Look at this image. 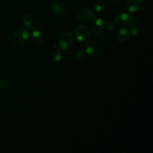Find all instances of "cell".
Wrapping results in <instances>:
<instances>
[{
  "label": "cell",
  "instance_id": "1",
  "mask_svg": "<svg viewBox=\"0 0 153 153\" xmlns=\"http://www.w3.org/2000/svg\"><path fill=\"white\" fill-rule=\"evenodd\" d=\"M83 50L87 54L92 57H99L102 53L101 45L94 41H87L83 46Z\"/></svg>",
  "mask_w": 153,
  "mask_h": 153
},
{
  "label": "cell",
  "instance_id": "2",
  "mask_svg": "<svg viewBox=\"0 0 153 153\" xmlns=\"http://www.w3.org/2000/svg\"><path fill=\"white\" fill-rule=\"evenodd\" d=\"M12 38L16 43L24 44L29 39V32L26 27L19 28L14 31Z\"/></svg>",
  "mask_w": 153,
  "mask_h": 153
},
{
  "label": "cell",
  "instance_id": "3",
  "mask_svg": "<svg viewBox=\"0 0 153 153\" xmlns=\"http://www.w3.org/2000/svg\"><path fill=\"white\" fill-rule=\"evenodd\" d=\"M115 21L119 25L129 26L134 22V17L129 13H120L115 17Z\"/></svg>",
  "mask_w": 153,
  "mask_h": 153
},
{
  "label": "cell",
  "instance_id": "4",
  "mask_svg": "<svg viewBox=\"0 0 153 153\" xmlns=\"http://www.w3.org/2000/svg\"><path fill=\"white\" fill-rule=\"evenodd\" d=\"M105 28L104 22L101 19H94L90 24V30L93 35L95 36H99L101 35Z\"/></svg>",
  "mask_w": 153,
  "mask_h": 153
},
{
  "label": "cell",
  "instance_id": "5",
  "mask_svg": "<svg viewBox=\"0 0 153 153\" xmlns=\"http://www.w3.org/2000/svg\"><path fill=\"white\" fill-rule=\"evenodd\" d=\"M90 35V33L88 27L84 25H79L75 31L76 38L80 42L87 41L89 38Z\"/></svg>",
  "mask_w": 153,
  "mask_h": 153
},
{
  "label": "cell",
  "instance_id": "6",
  "mask_svg": "<svg viewBox=\"0 0 153 153\" xmlns=\"http://www.w3.org/2000/svg\"><path fill=\"white\" fill-rule=\"evenodd\" d=\"M73 44V38L71 34L69 32L63 33L59 38V45L64 50H69Z\"/></svg>",
  "mask_w": 153,
  "mask_h": 153
},
{
  "label": "cell",
  "instance_id": "7",
  "mask_svg": "<svg viewBox=\"0 0 153 153\" xmlns=\"http://www.w3.org/2000/svg\"><path fill=\"white\" fill-rule=\"evenodd\" d=\"M95 16V11L90 8H85L79 11L77 14L78 18L81 21H89Z\"/></svg>",
  "mask_w": 153,
  "mask_h": 153
},
{
  "label": "cell",
  "instance_id": "8",
  "mask_svg": "<svg viewBox=\"0 0 153 153\" xmlns=\"http://www.w3.org/2000/svg\"><path fill=\"white\" fill-rule=\"evenodd\" d=\"M126 10L130 13H136L138 10H144L145 7L142 6L137 0H128L125 3Z\"/></svg>",
  "mask_w": 153,
  "mask_h": 153
},
{
  "label": "cell",
  "instance_id": "9",
  "mask_svg": "<svg viewBox=\"0 0 153 153\" xmlns=\"http://www.w3.org/2000/svg\"><path fill=\"white\" fill-rule=\"evenodd\" d=\"M51 10L53 13L57 16H62L65 12V7L63 4L60 1H56L51 5Z\"/></svg>",
  "mask_w": 153,
  "mask_h": 153
},
{
  "label": "cell",
  "instance_id": "10",
  "mask_svg": "<svg viewBox=\"0 0 153 153\" xmlns=\"http://www.w3.org/2000/svg\"><path fill=\"white\" fill-rule=\"evenodd\" d=\"M129 36V30L126 28L120 29L116 34V38L118 42L125 41Z\"/></svg>",
  "mask_w": 153,
  "mask_h": 153
},
{
  "label": "cell",
  "instance_id": "11",
  "mask_svg": "<svg viewBox=\"0 0 153 153\" xmlns=\"http://www.w3.org/2000/svg\"><path fill=\"white\" fill-rule=\"evenodd\" d=\"M31 38L32 41L36 44H41L44 41V34L38 30H35L32 32Z\"/></svg>",
  "mask_w": 153,
  "mask_h": 153
},
{
  "label": "cell",
  "instance_id": "12",
  "mask_svg": "<svg viewBox=\"0 0 153 153\" xmlns=\"http://www.w3.org/2000/svg\"><path fill=\"white\" fill-rule=\"evenodd\" d=\"M23 22L26 28H29L32 26L33 23V17L29 14L26 13L23 16Z\"/></svg>",
  "mask_w": 153,
  "mask_h": 153
},
{
  "label": "cell",
  "instance_id": "13",
  "mask_svg": "<svg viewBox=\"0 0 153 153\" xmlns=\"http://www.w3.org/2000/svg\"><path fill=\"white\" fill-rule=\"evenodd\" d=\"M62 58V52L59 50L53 51L51 54V59L54 62H59Z\"/></svg>",
  "mask_w": 153,
  "mask_h": 153
},
{
  "label": "cell",
  "instance_id": "14",
  "mask_svg": "<svg viewBox=\"0 0 153 153\" xmlns=\"http://www.w3.org/2000/svg\"><path fill=\"white\" fill-rule=\"evenodd\" d=\"M94 8L97 12H102L105 8V4L102 1H99L95 3Z\"/></svg>",
  "mask_w": 153,
  "mask_h": 153
},
{
  "label": "cell",
  "instance_id": "15",
  "mask_svg": "<svg viewBox=\"0 0 153 153\" xmlns=\"http://www.w3.org/2000/svg\"><path fill=\"white\" fill-rule=\"evenodd\" d=\"M106 26L107 29L111 32L114 31L115 29V26L114 23L111 21H107L106 23Z\"/></svg>",
  "mask_w": 153,
  "mask_h": 153
},
{
  "label": "cell",
  "instance_id": "16",
  "mask_svg": "<svg viewBox=\"0 0 153 153\" xmlns=\"http://www.w3.org/2000/svg\"><path fill=\"white\" fill-rule=\"evenodd\" d=\"M84 57V54L81 51H78L76 52V53L75 54V58L77 60H81L83 59Z\"/></svg>",
  "mask_w": 153,
  "mask_h": 153
},
{
  "label": "cell",
  "instance_id": "17",
  "mask_svg": "<svg viewBox=\"0 0 153 153\" xmlns=\"http://www.w3.org/2000/svg\"><path fill=\"white\" fill-rule=\"evenodd\" d=\"M6 82L2 79H0V93L5 90V89L6 88Z\"/></svg>",
  "mask_w": 153,
  "mask_h": 153
},
{
  "label": "cell",
  "instance_id": "18",
  "mask_svg": "<svg viewBox=\"0 0 153 153\" xmlns=\"http://www.w3.org/2000/svg\"><path fill=\"white\" fill-rule=\"evenodd\" d=\"M130 33H131L132 35H136L138 33V29L136 27H131L130 29Z\"/></svg>",
  "mask_w": 153,
  "mask_h": 153
},
{
  "label": "cell",
  "instance_id": "19",
  "mask_svg": "<svg viewBox=\"0 0 153 153\" xmlns=\"http://www.w3.org/2000/svg\"><path fill=\"white\" fill-rule=\"evenodd\" d=\"M138 1L139 2H140V3H143V2H144L145 1V0H138Z\"/></svg>",
  "mask_w": 153,
  "mask_h": 153
},
{
  "label": "cell",
  "instance_id": "20",
  "mask_svg": "<svg viewBox=\"0 0 153 153\" xmlns=\"http://www.w3.org/2000/svg\"><path fill=\"white\" fill-rule=\"evenodd\" d=\"M114 1H117V0H114Z\"/></svg>",
  "mask_w": 153,
  "mask_h": 153
}]
</instances>
